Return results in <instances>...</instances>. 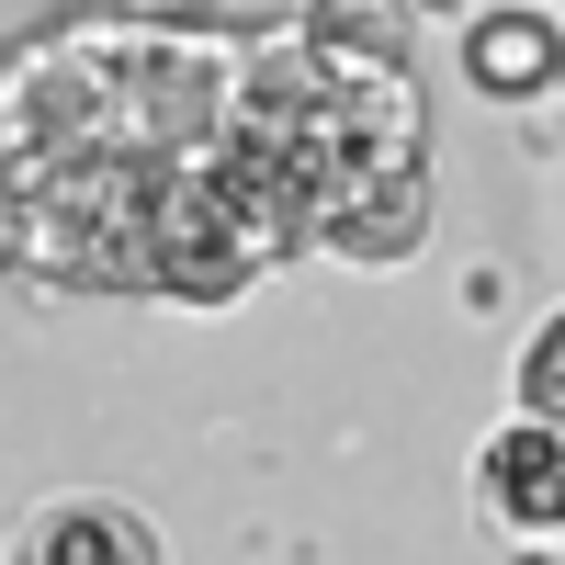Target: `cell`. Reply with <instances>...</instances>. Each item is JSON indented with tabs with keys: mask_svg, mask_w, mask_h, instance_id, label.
<instances>
[{
	"mask_svg": "<svg viewBox=\"0 0 565 565\" xmlns=\"http://www.w3.org/2000/svg\"><path fill=\"white\" fill-rule=\"evenodd\" d=\"M12 565H159V532L114 498H57L12 532Z\"/></svg>",
	"mask_w": 565,
	"mask_h": 565,
	"instance_id": "cell-4",
	"label": "cell"
},
{
	"mask_svg": "<svg viewBox=\"0 0 565 565\" xmlns=\"http://www.w3.org/2000/svg\"><path fill=\"white\" fill-rule=\"evenodd\" d=\"M306 34L340 57H407V0H306Z\"/></svg>",
	"mask_w": 565,
	"mask_h": 565,
	"instance_id": "cell-5",
	"label": "cell"
},
{
	"mask_svg": "<svg viewBox=\"0 0 565 565\" xmlns=\"http://www.w3.org/2000/svg\"><path fill=\"white\" fill-rule=\"evenodd\" d=\"M554 90H565V68H554Z\"/></svg>",
	"mask_w": 565,
	"mask_h": 565,
	"instance_id": "cell-7",
	"label": "cell"
},
{
	"mask_svg": "<svg viewBox=\"0 0 565 565\" xmlns=\"http://www.w3.org/2000/svg\"><path fill=\"white\" fill-rule=\"evenodd\" d=\"M249 114V45L159 12H57L0 45V260L57 295L226 306L306 260Z\"/></svg>",
	"mask_w": 565,
	"mask_h": 565,
	"instance_id": "cell-1",
	"label": "cell"
},
{
	"mask_svg": "<svg viewBox=\"0 0 565 565\" xmlns=\"http://www.w3.org/2000/svg\"><path fill=\"white\" fill-rule=\"evenodd\" d=\"M476 476H487V509H498L509 532H565V430L509 418V430H487Z\"/></svg>",
	"mask_w": 565,
	"mask_h": 565,
	"instance_id": "cell-3",
	"label": "cell"
},
{
	"mask_svg": "<svg viewBox=\"0 0 565 565\" xmlns=\"http://www.w3.org/2000/svg\"><path fill=\"white\" fill-rule=\"evenodd\" d=\"M554 68H565V23L543 0H498V12L463 23V79H476L487 103H543Z\"/></svg>",
	"mask_w": 565,
	"mask_h": 565,
	"instance_id": "cell-2",
	"label": "cell"
},
{
	"mask_svg": "<svg viewBox=\"0 0 565 565\" xmlns=\"http://www.w3.org/2000/svg\"><path fill=\"white\" fill-rule=\"evenodd\" d=\"M509 385H521V418H543V430H565V306L521 340V362H509Z\"/></svg>",
	"mask_w": 565,
	"mask_h": 565,
	"instance_id": "cell-6",
	"label": "cell"
}]
</instances>
